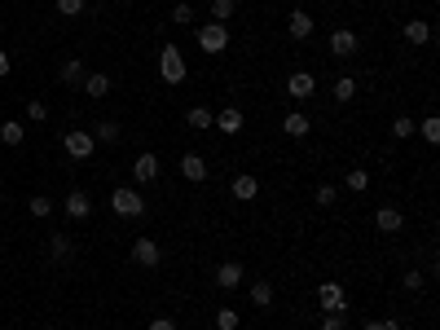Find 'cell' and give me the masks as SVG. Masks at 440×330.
<instances>
[{
    "label": "cell",
    "instance_id": "obj_26",
    "mask_svg": "<svg viewBox=\"0 0 440 330\" xmlns=\"http://www.w3.org/2000/svg\"><path fill=\"white\" fill-rule=\"evenodd\" d=\"M48 256H53V260H71L75 256V242L66 234H53V238H48Z\"/></svg>",
    "mask_w": 440,
    "mask_h": 330
},
{
    "label": "cell",
    "instance_id": "obj_5",
    "mask_svg": "<svg viewBox=\"0 0 440 330\" xmlns=\"http://www.w3.org/2000/svg\"><path fill=\"white\" fill-rule=\"evenodd\" d=\"M133 264H141V269H159V264H163V247L154 242V238H133Z\"/></svg>",
    "mask_w": 440,
    "mask_h": 330
},
{
    "label": "cell",
    "instance_id": "obj_24",
    "mask_svg": "<svg viewBox=\"0 0 440 330\" xmlns=\"http://www.w3.org/2000/svg\"><path fill=\"white\" fill-rule=\"evenodd\" d=\"M0 141H5V145H22V141H27V128H22L18 119H5V123H0Z\"/></svg>",
    "mask_w": 440,
    "mask_h": 330
},
{
    "label": "cell",
    "instance_id": "obj_45",
    "mask_svg": "<svg viewBox=\"0 0 440 330\" xmlns=\"http://www.w3.org/2000/svg\"><path fill=\"white\" fill-rule=\"evenodd\" d=\"M44 330H58V326H44Z\"/></svg>",
    "mask_w": 440,
    "mask_h": 330
},
{
    "label": "cell",
    "instance_id": "obj_19",
    "mask_svg": "<svg viewBox=\"0 0 440 330\" xmlns=\"http://www.w3.org/2000/svg\"><path fill=\"white\" fill-rule=\"evenodd\" d=\"M401 36H405L409 44H427V40H431V22H427V18H409L405 27H401Z\"/></svg>",
    "mask_w": 440,
    "mask_h": 330
},
{
    "label": "cell",
    "instance_id": "obj_10",
    "mask_svg": "<svg viewBox=\"0 0 440 330\" xmlns=\"http://www.w3.org/2000/svg\"><path fill=\"white\" fill-rule=\"evenodd\" d=\"M401 225H405V212L392 207V202H383V207L374 212V230L379 234H401Z\"/></svg>",
    "mask_w": 440,
    "mask_h": 330
},
{
    "label": "cell",
    "instance_id": "obj_23",
    "mask_svg": "<svg viewBox=\"0 0 440 330\" xmlns=\"http://www.w3.org/2000/svg\"><path fill=\"white\" fill-rule=\"evenodd\" d=\"M330 97L339 101V106H348V101L357 97V80H352V75H339V80H334V88H330Z\"/></svg>",
    "mask_w": 440,
    "mask_h": 330
},
{
    "label": "cell",
    "instance_id": "obj_37",
    "mask_svg": "<svg viewBox=\"0 0 440 330\" xmlns=\"http://www.w3.org/2000/svg\"><path fill=\"white\" fill-rule=\"evenodd\" d=\"M423 282H427V277H423L419 269H409V273L401 277V287H405V291H423Z\"/></svg>",
    "mask_w": 440,
    "mask_h": 330
},
{
    "label": "cell",
    "instance_id": "obj_18",
    "mask_svg": "<svg viewBox=\"0 0 440 330\" xmlns=\"http://www.w3.org/2000/svg\"><path fill=\"white\" fill-rule=\"evenodd\" d=\"M282 133L300 141V137H308V133H313V123H308V115H304V110H291L287 119H282Z\"/></svg>",
    "mask_w": 440,
    "mask_h": 330
},
{
    "label": "cell",
    "instance_id": "obj_12",
    "mask_svg": "<svg viewBox=\"0 0 440 330\" xmlns=\"http://www.w3.org/2000/svg\"><path fill=\"white\" fill-rule=\"evenodd\" d=\"M242 123H247V119H242V110H238V106H225V110L216 115L212 128H216V133H225V137H238V133H242Z\"/></svg>",
    "mask_w": 440,
    "mask_h": 330
},
{
    "label": "cell",
    "instance_id": "obj_32",
    "mask_svg": "<svg viewBox=\"0 0 440 330\" xmlns=\"http://www.w3.org/2000/svg\"><path fill=\"white\" fill-rule=\"evenodd\" d=\"M392 137H396V141H409V137H414V119H409V115H396V119H392Z\"/></svg>",
    "mask_w": 440,
    "mask_h": 330
},
{
    "label": "cell",
    "instance_id": "obj_31",
    "mask_svg": "<svg viewBox=\"0 0 440 330\" xmlns=\"http://www.w3.org/2000/svg\"><path fill=\"white\" fill-rule=\"evenodd\" d=\"M27 207H31V216H36V220H44V216H53L58 202H53V198H44V194H36V198L27 202Z\"/></svg>",
    "mask_w": 440,
    "mask_h": 330
},
{
    "label": "cell",
    "instance_id": "obj_39",
    "mask_svg": "<svg viewBox=\"0 0 440 330\" xmlns=\"http://www.w3.org/2000/svg\"><path fill=\"white\" fill-rule=\"evenodd\" d=\"M361 330H401V321H392V317H383V321H366Z\"/></svg>",
    "mask_w": 440,
    "mask_h": 330
},
{
    "label": "cell",
    "instance_id": "obj_43",
    "mask_svg": "<svg viewBox=\"0 0 440 330\" xmlns=\"http://www.w3.org/2000/svg\"><path fill=\"white\" fill-rule=\"evenodd\" d=\"M0 36H5V22H0Z\"/></svg>",
    "mask_w": 440,
    "mask_h": 330
},
{
    "label": "cell",
    "instance_id": "obj_16",
    "mask_svg": "<svg viewBox=\"0 0 440 330\" xmlns=\"http://www.w3.org/2000/svg\"><path fill=\"white\" fill-rule=\"evenodd\" d=\"M84 75H88V71H84V62H80V58H66V62L58 66V80H62L66 88H80V84H84Z\"/></svg>",
    "mask_w": 440,
    "mask_h": 330
},
{
    "label": "cell",
    "instance_id": "obj_14",
    "mask_svg": "<svg viewBox=\"0 0 440 330\" xmlns=\"http://www.w3.org/2000/svg\"><path fill=\"white\" fill-rule=\"evenodd\" d=\"M242 277H247V269H242L238 260H225V264L216 269V287H220V291H234Z\"/></svg>",
    "mask_w": 440,
    "mask_h": 330
},
{
    "label": "cell",
    "instance_id": "obj_2",
    "mask_svg": "<svg viewBox=\"0 0 440 330\" xmlns=\"http://www.w3.org/2000/svg\"><path fill=\"white\" fill-rule=\"evenodd\" d=\"M194 40L203 53H225L229 48V27L225 22H207V27H194Z\"/></svg>",
    "mask_w": 440,
    "mask_h": 330
},
{
    "label": "cell",
    "instance_id": "obj_42",
    "mask_svg": "<svg viewBox=\"0 0 440 330\" xmlns=\"http://www.w3.org/2000/svg\"><path fill=\"white\" fill-rule=\"evenodd\" d=\"M115 5H133V0H115Z\"/></svg>",
    "mask_w": 440,
    "mask_h": 330
},
{
    "label": "cell",
    "instance_id": "obj_33",
    "mask_svg": "<svg viewBox=\"0 0 440 330\" xmlns=\"http://www.w3.org/2000/svg\"><path fill=\"white\" fill-rule=\"evenodd\" d=\"M216 330H238V309H216Z\"/></svg>",
    "mask_w": 440,
    "mask_h": 330
},
{
    "label": "cell",
    "instance_id": "obj_40",
    "mask_svg": "<svg viewBox=\"0 0 440 330\" xmlns=\"http://www.w3.org/2000/svg\"><path fill=\"white\" fill-rule=\"evenodd\" d=\"M145 330H176V321H172V317H154Z\"/></svg>",
    "mask_w": 440,
    "mask_h": 330
},
{
    "label": "cell",
    "instance_id": "obj_3",
    "mask_svg": "<svg viewBox=\"0 0 440 330\" xmlns=\"http://www.w3.org/2000/svg\"><path fill=\"white\" fill-rule=\"evenodd\" d=\"M159 75H163V84H185V58H180V48L176 44H163V53H159Z\"/></svg>",
    "mask_w": 440,
    "mask_h": 330
},
{
    "label": "cell",
    "instance_id": "obj_20",
    "mask_svg": "<svg viewBox=\"0 0 440 330\" xmlns=\"http://www.w3.org/2000/svg\"><path fill=\"white\" fill-rule=\"evenodd\" d=\"M251 304L255 309H273V282L269 277H255L251 282Z\"/></svg>",
    "mask_w": 440,
    "mask_h": 330
},
{
    "label": "cell",
    "instance_id": "obj_8",
    "mask_svg": "<svg viewBox=\"0 0 440 330\" xmlns=\"http://www.w3.org/2000/svg\"><path fill=\"white\" fill-rule=\"evenodd\" d=\"M133 181H137V185L159 181V155H150V150H141V155L133 159Z\"/></svg>",
    "mask_w": 440,
    "mask_h": 330
},
{
    "label": "cell",
    "instance_id": "obj_38",
    "mask_svg": "<svg viewBox=\"0 0 440 330\" xmlns=\"http://www.w3.org/2000/svg\"><path fill=\"white\" fill-rule=\"evenodd\" d=\"M27 119H31V123H44V119H48V106H44V101H27Z\"/></svg>",
    "mask_w": 440,
    "mask_h": 330
},
{
    "label": "cell",
    "instance_id": "obj_28",
    "mask_svg": "<svg viewBox=\"0 0 440 330\" xmlns=\"http://www.w3.org/2000/svg\"><path fill=\"white\" fill-rule=\"evenodd\" d=\"M414 133H419V137H423L427 145H440V119H436V115H427V119H423V123H419V128H414Z\"/></svg>",
    "mask_w": 440,
    "mask_h": 330
},
{
    "label": "cell",
    "instance_id": "obj_1",
    "mask_svg": "<svg viewBox=\"0 0 440 330\" xmlns=\"http://www.w3.org/2000/svg\"><path fill=\"white\" fill-rule=\"evenodd\" d=\"M111 212H115V216H123V220H137V216H145V198H141V190H133V185H119V190L111 194Z\"/></svg>",
    "mask_w": 440,
    "mask_h": 330
},
{
    "label": "cell",
    "instance_id": "obj_36",
    "mask_svg": "<svg viewBox=\"0 0 440 330\" xmlns=\"http://www.w3.org/2000/svg\"><path fill=\"white\" fill-rule=\"evenodd\" d=\"M322 330H348V313H322Z\"/></svg>",
    "mask_w": 440,
    "mask_h": 330
},
{
    "label": "cell",
    "instance_id": "obj_29",
    "mask_svg": "<svg viewBox=\"0 0 440 330\" xmlns=\"http://www.w3.org/2000/svg\"><path fill=\"white\" fill-rule=\"evenodd\" d=\"M313 202H317L322 212L334 207V202H339V185H317V190H313Z\"/></svg>",
    "mask_w": 440,
    "mask_h": 330
},
{
    "label": "cell",
    "instance_id": "obj_13",
    "mask_svg": "<svg viewBox=\"0 0 440 330\" xmlns=\"http://www.w3.org/2000/svg\"><path fill=\"white\" fill-rule=\"evenodd\" d=\"M207 172H212V167H207V159L203 155H194V150H190V155H180V176H185V181H207Z\"/></svg>",
    "mask_w": 440,
    "mask_h": 330
},
{
    "label": "cell",
    "instance_id": "obj_35",
    "mask_svg": "<svg viewBox=\"0 0 440 330\" xmlns=\"http://www.w3.org/2000/svg\"><path fill=\"white\" fill-rule=\"evenodd\" d=\"M84 5H88V0H58V14H62V18H80Z\"/></svg>",
    "mask_w": 440,
    "mask_h": 330
},
{
    "label": "cell",
    "instance_id": "obj_27",
    "mask_svg": "<svg viewBox=\"0 0 440 330\" xmlns=\"http://www.w3.org/2000/svg\"><path fill=\"white\" fill-rule=\"evenodd\" d=\"M344 185H348L352 194H366V190H370V172H366V167H352V172L344 176Z\"/></svg>",
    "mask_w": 440,
    "mask_h": 330
},
{
    "label": "cell",
    "instance_id": "obj_34",
    "mask_svg": "<svg viewBox=\"0 0 440 330\" xmlns=\"http://www.w3.org/2000/svg\"><path fill=\"white\" fill-rule=\"evenodd\" d=\"M194 18H198V14H194V5H185V0H180V5L172 9V22H176V27H190Z\"/></svg>",
    "mask_w": 440,
    "mask_h": 330
},
{
    "label": "cell",
    "instance_id": "obj_44",
    "mask_svg": "<svg viewBox=\"0 0 440 330\" xmlns=\"http://www.w3.org/2000/svg\"><path fill=\"white\" fill-rule=\"evenodd\" d=\"M0 207H5V194H0Z\"/></svg>",
    "mask_w": 440,
    "mask_h": 330
},
{
    "label": "cell",
    "instance_id": "obj_15",
    "mask_svg": "<svg viewBox=\"0 0 440 330\" xmlns=\"http://www.w3.org/2000/svg\"><path fill=\"white\" fill-rule=\"evenodd\" d=\"M287 36H291V40H308V36H313V14L295 9V14L287 18Z\"/></svg>",
    "mask_w": 440,
    "mask_h": 330
},
{
    "label": "cell",
    "instance_id": "obj_41",
    "mask_svg": "<svg viewBox=\"0 0 440 330\" xmlns=\"http://www.w3.org/2000/svg\"><path fill=\"white\" fill-rule=\"evenodd\" d=\"M9 71H14V58L5 53V48H0V80H5V75H9Z\"/></svg>",
    "mask_w": 440,
    "mask_h": 330
},
{
    "label": "cell",
    "instance_id": "obj_7",
    "mask_svg": "<svg viewBox=\"0 0 440 330\" xmlns=\"http://www.w3.org/2000/svg\"><path fill=\"white\" fill-rule=\"evenodd\" d=\"M313 93H317L313 71H291V80H287V97H291V101H308Z\"/></svg>",
    "mask_w": 440,
    "mask_h": 330
},
{
    "label": "cell",
    "instance_id": "obj_6",
    "mask_svg": "<svg viewBox=\"0 0 440 330\" xmlns=\"http://www.w3.org/2000/svg\"><path fill=\"white\" fill-rule=\"evenodd\" d=\"M317 304H322V313H348V295L339 282H322L317 287Z\"/></svg>",
    "mask_w": 440,
    "mask_h": 330
},
{
    "label": "cell",
    "instance_id": "obj_30",
    "mask_svg": "<svg viewBox=\"0 0 440 330\" xmlns=\"http://www.w3.org/2000/svg\"><path fill=\"white\" fill-rule=\"evenodd\" d=\"M238 14V0H212V22H229Z\"/></svg>",
    "mask_w": 440,
    "mask_h": 330
},
{
    "label": "cell",
    "instance_id": "obj_11",
    "mask_svg": "<svg viewBox=\"0 0 440 330\" xmlns=\"http://www.w3.org/2000/svg\"><path fill=\"white\" fill-rule=\"evenodd\" d=\"M62 212H66L71 220H88V216H93V198H88L84 190H71V194L62 198Z\"/></svg>",
    "mask_w": 440,
    "mask_h": 330
},
{
    "label": "cell",
    "instance_id": "obj_4",
    "mask_svg": "<svg viewBox=\"0 0 440 330\" xmlns=\"http://www.w3.org/2000/svg\"><path fill=\"white\" fill-rule=\"evenodd\" d=\"M62 150H66L75 163H84L93 150H97V137H93V133H80V128H75V133H62Z\"/></svg>",
    "mask_w": 440,
    "mask_h": 330
},
{
    "label": "cell",
    "instance_id": "obj_22",
    "mask_svg": "<svg viewBox=\"0 0 440 330\" xmlns=\"http://www.w3.org/2000/svg\"><path fill=\"white\" fill-rule=\"evenodd\" d=\"M185 123H190L194 133H207V128H212V123H216V115L207 110V106H190V110H185Z\"/></svg>",
    "mask_w": 440,
    "mask_h": 330
},
{
    "label": "cell",
    "instance_id": "obj_21",
    "mask_svg": "<svg viewBox=\"0 0 440 330\" xmlns=\"http://www.w3.org/2000/svg\"><path fill=\"white\" fill-rule=\"evenodd\" d=\"M88 97H106L111 93V75L106 71H93V75H84V84H80Z\"/></svg>",
    "mask_w": 440,
    "mask_h": 330
},
{
    "label": "cell",
    "instance_id": "obj_25",
    "mask_svg": "<svg viewBox=\"0 0 440 330\" xmlns=\"http://www.w3.org/2000/svg\"><path fill=\"white\" fill-rule=\"evenodd\" d=\"M93 137H97L101 145H115V141L123 137V128H119V123H115V119H101V123H97V128H93Z\"/></svg>",
    "mask_w": 440,
    "mask_h": 330
},
{
    "label": "cell",
    "instance_id": "obj_9",
    "mask_svg": "<svg viewBox=\"0 0 440 330\" xmlns=\"http://www.w3.org/2000/svg\"><path fill=\"white\" fill-rule=\"evenodd\" d=\"M357 48H361V40H357L352 27H334V31H330V53H334V58H352Z\"/></svg>",
    "mask_w": 440,
    "mask_h": 330
},
{
    "label": "cell",
    "instance_id": "obj_17",
    "mask_svg": "<svg viewBox=\"0 0 440 330\" xmlns=\"http://www.w3.org/2000/svg\"><path fill=\"white\" fill-rule=\"evenodd\" d=\"M229 190H234V198H238V202H251L255 194H260V181H255V176H247V172H238L234 181H229Z\"/></svg>",
    "mask_w": 440,
    "mask_h": 330
}]
</instances>
